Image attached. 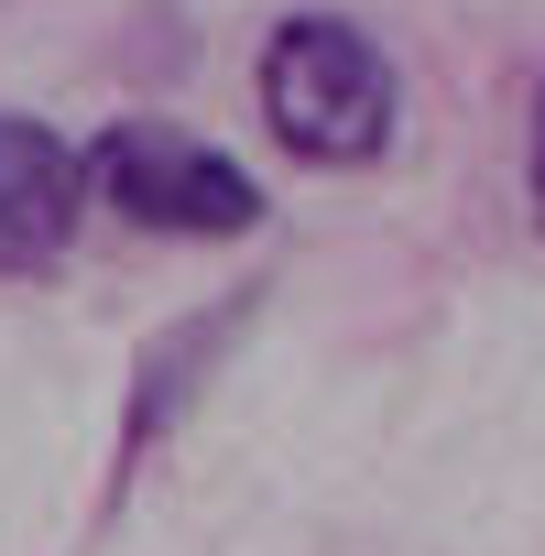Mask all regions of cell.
<instances>
[{
  "label": "cell",
  "instance_id": "5",
  "mask_svg": "<svg viewBox=\"0 0 545 556\" xmlns=\"http://www.w3.org/2000/svg\"><path fill=\"white\" fill-rule=\"evenodd\" d=\"M523 197H534V229H545V88H534V131H523Z\"/></svg>",
  "mask_w": 545,
  "mask_h": 556
},
{
  "label": "cell",
  "instance_id": "4",
  "mask_svg": "<svg viewBox=\"0 0 545 556\" xmlns=\"http://www.w3.org/2000/svg\"><path fill=\"white\" fill-rule=\"evenodd\" d=\"M262 317V285L251 295H229V306H207V317H186V328H164L142 361H131V404H121V437H110V502L142 480V458L197 415V393L218 382V361L240 350V328Z\"/></svg>",
  "mask_w": 545,
  "mask_h": 556
},
{
  "label": "cell",
  "instance_id": "1",
  "mask_svg": "<svg viewBox=\"0 0 545 556\" xmlns=\"http://www.w3.org/2000/svg\"><path fill=\"white\" fill-rule=\"evenodd\" d=\"M251 99H262V131H272V142H284L295 164H328V175L382 164L393 131H404L393 55H382L350 12H284V23L262 34Z\"/></svg>",
  "mask_w": 545,
  "mask_h": 556
},
{
  "label": "cell",
  "instance_id": "2",
  "mask_svg": "<svg viewBox=\"0 0 545 556\" xmlns=\"http://www.w3.org/2000/svg\"><path fill=\"white\" fill-rule=\"evenodd\" d=\"M88 197L153 240H251L272 218L251 164H229L218 142H197L175 121H110L88 142Z\"/></svg>",
  "mask_w": 545,
  "mask_h": 556
},
{
  "label": "cell",
  "instance_id": "3",
  "mask_svg": "<svg viewBox=\"0 0 545 556\" xmlns=\"http://www.w3.org/2000/svg\"><path fill=\"white\" fill-rule=\"evenodd\" d=\"M77 218H88V153L34 110H0V285L55 273Z\"/></svg>",
  "mask_w": 545,
  "mask_h": 556
}]
</instances>
